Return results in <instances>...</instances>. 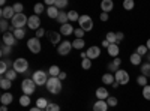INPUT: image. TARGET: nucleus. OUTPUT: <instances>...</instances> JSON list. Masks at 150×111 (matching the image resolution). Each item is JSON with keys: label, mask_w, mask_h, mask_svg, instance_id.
<instances>
[{"label": "nucleus", "mask_w": 150, "mask_h": 111, "mask_svg": "<svg viewBox=\"0 0 150 111\" xmlns=\"http://www.w3.org/2000/svg\"><path fill=\"white\" fill-rule=\"evenodd\" d=\"M47 90L53 95H57L62 92V81L57 78V77H51L47 83Z\"/></svg>", "instance_id": "1"}, {"label": "nucleus", "mask_w": 150, "mask_h": 111, "mask_svg": "<svg viewBox=\"0 0 150 111\" xmlns=\"http://www.w3.org/2000/svg\"><path fill=\"white\" fill-rule=\"evenodd\" d=\"M21 90H23V95H27V96L33 95L35 90H36V84H35V81H33L32 78L23 80V83H21Z\"/></svg>", "instance_id": "2"}, {"label": "nucleus", "mask_w": 150, "mask_h": 111, "mask_svg": "<svg viewBox=\"0 0 150 111\" xmlns=\"http://www.w3.org/2000/svg\"><path fill=\"white\" fill-rule=\"evenodd\" d=\"M32 80L35 81V84L36 86H47V83H48V72H45V71H36L35 74H33V77H32Z\"/></svg>", "instance_id": "3"}, {"label": "nucleus", "mask_w": 150, "mask_h": 111, "mask_svg": "<svg viewBox=\"0 0 150 111\" xmlns=\"http://www.w3.org/2000/svg\"><path fill=\"white\" fill-rule=\"evenodd\" d=\"M27 21L29 18L24 15V14H17L11 21V26L14 29H24V26H27Z\"/></svg>", "instance_id": "4"}, {"label": "nucleus", "mask_w": 150, "mask_h": 111, "mask_svg": "<svg viewBox=\"0 0 150 111\" xmlns=\"http://www.w3.org/2000/svg\"><path fill=\"white\" fill-rule=\"evenodd\" d=\"M12 69H14L17 74H26L27 69H29V62L26 59H17L14 60V66H12Z\"/></svg>", "instance_id": "5"}, {"label": "nucleus", "mask_w": 150, "mask_h": 111, "mask_svg": "<svg viewBox=\"0 0 150 111\" xmlns=\"http://www.w3.org/2000/svg\"><path fill=\"white\" fill-rule=\"evenodd\" d=\"M78 24H80V29H83L84 32H90L93 29V21L89 15H81L78 20Z\"/></svg>", "instance_id": "6"}, {"label": "nucleus", "mask_w": 150, "mask_h": 111, "mask_svg": "<svg viewBox=\"0 0 150 111\" xmlns=\"http://www.w3.org/2000/svg\"><path fill=\"white\" fill-rule=\"evenodd\" d=\"M114 78H116V83L125 86V84L129 83V74L125 71V69H119V71L114 74Z\"/></svg>", "instance_id": "7"}, {"label": "nucleus", "mask_w": 150, "mask_h": 111, "mask_svg": "<svg viewBox=\"0 0 150 111\" xmlns=\"http://www.w3.org/2000/svg\"><path fill=\"white\" fill-rule=\"evenodd\" d=\"M27 48H29V51L33 53V54L41 53V41L38 38H30L27 41Z\"/></svg>", "instance_id": "8"}, {"label": "nucleus", "mask_w": 150, "mask_h": 111, "mask_svg": "<svg viewBox=\"0 0 150 111\" xmlns=\"http://www.w3.org/2000/svg\"><path fill=\"white\" fill-rule=\"evenodd\" d=\"M0 15H2V20H11L12 21V18H14L17 14L14 11V6H5V8H2Z\"/></svg>", "instance_id": "9"}, {"label": "nucleus", "mask_w": 150, "mask_h": 111, "mask_svg": "<svg viewBox=\"0 0 150 111\" xmlns=\"http://www.w3.org/2000/svg\"><path fill=\"white\" fill-rule=\"evenodd\" d=\"M72 42H69V41H63L59 47H57V53L60 54V56H66V54H69V51L72 50Z\"/></svg>", "instance_id": "10"}, {"label": "nucleus", "mask_w": 150, "mask_h": 111, "mask_svg": "<svg viewBox=\"0 0 150 111\" xmlns=\"http://www.w3.org/2000/svg\"><path fill=\"white\" fill-rule=\"evenodd\" d=\"M27 26L32 29V30H39L41 27V20H39V17L38 15H32V17H29V21H27Z\"/></svg>", "instance_id": "11"}, {"label": "nucleus", "mask_w": 150, "mask_h": 111, "mask_svg": "<svg viewBox=\"0 0 150 111\" xmlns=\"http://www.w3.org/2000/svg\"><path fill=\"white\" fill-rule=\"evenodd\" d=\"M86 54H87V59H90V60H93V59H98L99 56H101V48L99 47H90L89 50L86 51Z\"/></svg>", "instance_id": "12"}, {"label": "nucleus", "mask_w": 150, "mask_h": 111, "mask_svg": "<svg viewBox=\"0 0 150 111\" xmlns=\"http://www.w3.org/2000/svg\"><path fill=\"white\" fill-rule=\"evenodd\" d=\"M15 41H17V38L14 36V33H12V32H6V33H3V44H5V45L12 47V45L15 44Z\"/></svg>", "instance_id": "13"}, {"label": "nucleus", "mask_w": 150, "mask_h": 111, "mask_svg": "<svg viewBox=\"0 0 150 111\" xmlns=\"http://www.w3.org/2000/svg\"><path fill=\"white\" fill-rule=\"evenodd\" d=\"M47 38L53 45H57V44L60 45L62 44L60 42V33H57V32H47Z\"/></svg>", "instance_id": "14"}, {"label": "nucleus", "mask_w": 150, "mask_h": 111, "mask_svg": "<svg viewBox=\"0 0 150 111\" xmlns=\"http://www.w3.org/2000/svg\"><path fill=\"white\" fill-rule=\"evenodd\" d=\"M96 98H98V101H107L110 98V93L105 87H98L96 89Z\"/></svg>", "instance_id": "15"}, {"label": "nucleus", "mask_w": 150, "mask_h": 111, "mask_svg": "<svg viewBox=\"0 0 150 111\" xmlns=\"http://www.w3.org/2000/svg\"><path fill=\"white\" fill-rule=\"evenodd\" d=\"M74 27H72V24H63V26L60 27V35H63V36H71L74 33Z\"/></svg>", "instance_id": "16"}, {"label": "nucleus", "mask_w": 150, "mask_h": 111, "mask_svg": "<svg viewBox=\"0 0 150 111\" xmlns=\"http://www.w3.org/2000/svg\"><path fill=\"white\" fill-rule=\"evenodd\" d=\"M107 110H108L107 101H96L93 104V111H107Z\"/></svg>", "instance_id": "17"}, {"label": "nucleus", "mask_w": 150, "mask_h": 111, "mask_svg": "<svg viewBox=\"0 0 150 111\" xmlns=\"http://www.w3.org/2000/svg\"><path fill=\"white\" fill-rule=\"evenodd\" d=\"M112 8H114V3H112V0H102V3H101V9L102 12H108L112 11Z\"/></svg>", "instance_id": "18"}, {"label": "nucleus", "mask_w": 150, "mask_h": 111, "mask_svg": "<svg viewBox=\"0 0 150 111\" xmlns=\"http://www.w3.org/2000/svg\"><path fill=\"white\" fill-rule=\"evenodd\" d=\"M119 51H120V48H119V45L117 44H111L110 47H108V54L111 56V57H119Z\"/></svg>", "instance_id": "19"}, {"label": "nucleus", "mask_w": 150, "mask_h": 111, "mask_svg": "<svg viewBox=\"0 0 150 111\" xmlns=\"http://www.w3.org/2000/svg\"><path fill=\"white\" fill-rule=\"evenodd\" d=\"M59 14H60V11H59L56 6H50V8H47V15H48L50 18H56V20H57Z\"/></svg>", "instance_id": "20"}, {"label": "nucleus", "mask_w": 150, "mask_h": 111, "mask_svg": "<svg viewBox=\"0 0 150 111\" xmlns=\"http://www.w3.org/2000/svg\"><path fill=\"white\" fill-rule=\"evenodd\" d=\"M12 101H14V96H12L11 93H3L2 98H0V102H2V105H9Z\"/></svg>", "instance_id": "21"}, {"label": "nucleus", "mask_w": 150, "mask_h": 111, "mask_svg": "<svg viewBox=\"0 0 150 111\" xmlns=\"http://www.w3.org/2000/svg\"><path fill=\"white\" fill-rule=\"evenodd\" d=\"M102 83L107 86V84H114L116 83V78H114V75H112V74H104L102 75Z\"/></svg>", "instance_id": "22"}, {"label": "nucleus", "mask_w": 150, "mask_h": 111, "mask_svg": "<svg viewBox=\"0 0 150 111\" xmlns=\"http://www.w3.org/2000/svg\"><path fill=\"white\" fill-rule=\"evenodd\" d=\"M57 21L63 26V24H68L69 23V18H68V12H60L59 17H57Z\"/></svg>", "instance_id": "23"}, {"label": "nucleus", "mask_w": 150, "mask_h": 111, "mask_svg": "<svg viewBox=\"0 0 150 111\" xmlns=\"http://www.w3.org/2000/svg\"><path fill=\"white\" fill-rule=\"evenodd\" d=\"M129 60H131V63H132V65H135V66H138V65H141V56H140V54H137V53L131 54Z\"/></svg>", "instance_id": "24"}, {"label": "nucleus", "mask_w": 150, "mask_h": 111, "mask_svg": "<svg viewBox=\"0 0 150 111\" xmlns=\"http://www.w3.org/2000/svg\"><path fill=\"white\" fill-rule=\"evenodd\" d=\"M48 104H50V102L45 99V98H39V99L36 101V107H38V108H41V110H47Z\"/></svg>", "instance_id": "25"}, {"label": "nucleus", "mask_w": 150, "mask_h": 111, "mask_svg": "<svg viewBox=\"0 0 150 111\" xmlns=\"http://www.w3.org/2000/svg\"><path fill=\"white\" fill-rule=\"evenodd\" d=\"M60 72H62L60 68L56 66V65H53L51 68L48 69V74H50V75H51V77H57V78H59V75H60Z\"/></svg>", "instance_id": "26"}, {"label": "nucleus", "mask_w": 150, "mask_h": 111, "mask_svg": "<svg viewBox=\"0 0 150 111\" xmlns=\"http://www.w3.org/2000/svg\"><path fill=\"white\" fill-rule=\"evenodd\" d=\"M105 39L110 42V44H117V35L114 32H108L107 36H105Z\"/></svg>", "instance_id": "27"}, {"label": "nucleus", "mask_w": 150, "mask_h": 111, "mask_svg": "<svg viewBox=\"0 0 150 111\" xmlns=\"http://www.w3.org/2000/svg\"><path fill=\"white\" fill-rule=\"evenodd\" d=\"M11 83H12L11 80H8V78H5V77H3L2 80H0V87L5 89V90H9V89H11V86H12Z\"/></svg>", "instance_id": "28"}, {"label": "nucleus", "mask_w": 150, "mask_h": 111, "mask_svg": "<svg viewBox=\"0 0 150 111\" xmlns=\"http://www.w3.org/2000/svg\"><path fill=\"white\" fill-rule=\"evenodd\" d=\"M141 75L144 77H150V63H143L141 65Z\"/></svg>", "instance_id": "29"}, {"label": "nucleus", "mask_w": 150, "mask_h": 111, "mask_svg": "<svg viewBox=\"0 0 150 111\" xmlns=\"http://www.w3.org/2000/svg\"><path fill=\"white\" fill-rule=\"evenodd\" d=\"M33 11H35V15L39 17V15L42 14V12L45 11V6H44L42 3H36V5H35V8H33Z\"/></svg>", "instance_id": "30"}, {"label": "nucleus", "mask_w": 150, "mask_h": 111, "mask_svg": "<svg viewBox=\"0 0 150 111\" xmlns=\"http://www.w3.org/2000/svg\"><path fill=\"white\" fill-rule=\"evenodd\" d=\"M9 29H11V24H9L8 20H2V21H0V30H2L3 33H6Z\"/></svg>", "instance_id": "31"}, {"label": "nucleus", "mask_w": 150, "mask_h": 111, "mask_svg": "<svg viewBox=\"0 0 150 111\" xmlns=\"http://www.w3.org/2000/svg\"><path fill=\"white\" fill-rule=\"evenodd\" d=\"M20 104H21L23 107H29V105H30V96H27V95L20 96Z\"/></svg>", "instance_id": "32"}, {"label": "nucleus", "mask_w": 150, "mask_h": 111, "mask_svg": "<svg viewBox=\"0 0 150 111\" xmlns=\"http://www.w3.org/2000/svg\"><path fill=\"white\" fill-rule=\"evenodd\" d=\"M68 18H69V21H78L80 20V15H78L77 11H69L68 12Z\"/></svg>", "instance_id": "33"}, {"label": "nucleus", "mask_w": 150, "mask_h": 111, "mask_svg": "<svg viewBox=\"0 0 150 111\" xmlns=\"http://www.w3.org/2000/svg\"><path fill=\"white\" fill-rule=\"evenodd\" d=\"M84 45H86L84 39H75V41L72 42V47L77 48V50H81V48H84Z\"/></svg>", "instance_id": "34"}, {"label": "nucleus", "mask_w": 150, "mask_h": 111, "mask_svg": "<svg viewBox=\"0 0 150 111\" xmlns=\"http://www.w3.org/2000/svg\"><path fill=\"white\" fill-rule=\"evenodd\" d=\"M137 54H140L141 57L143 56H147V53H149V48L146 47V45H140L138 48H137V51H135Z\"/></svg>", "instance_id": "35"}, {"label": "nucleus", "mask_w": 150, "mask_h": 111, "mask_svg": "<svg viewBox=\"0 0 150 111\" xmlns=\"http://www.w3.org/2000/svg\"><path fill=\"white\" fill-rule=\"evenodd\" d=\"M14 36L17 39H23L24 36H26V30H24V29H15L14 30Z\"/></svg>", "instance_id": "36"}, {"label": "nucleus", "mask_w": 150, "mask_h": 111, "mask_svg": "<svg viewBox=\"0 0 150 111\" xmlns=\"http://www.w3.org/2000/svg\"><path fill=\"white\" fill-rule=\"evenodd\" d=\"M5 78H8V80H11V81H14V80L17 78V72H15L14 69H9V71L5 74Z\"/></svg>", "instance_id": "37"}, {"label": "nucleus", "mask_w": 150, "mask_h": 111, "mask_svg": "<svg viewBox=\"0 0 150 111\" xmlns=\"http://www.w3.org/2000/svg\"><path fill=\"white\" fill-rule=\"evenodd\" d=\"M11 47H8V45H2V50H0V54H2V57H6V56H9L11 54Z\"/></svg>", "instance_id": "38"}, {"label": "nucleus", "mask_w": 150, "mask_h": 111, "mask_svg": "<svg viewBox=\"0 0 150 111\" xmlns=\"http://www.w3.org/2000/svg\"><path fill=\"white\" fill-rule=\"evenodd\" d=\"M134 6H135L134 0H125V2H123V8L126 9V11H131V9H134Z\"/></svg>", "instance_id": "39"}, {"label": "nucleus", "mask_w": 150, "mask_h": 111, "mask_svg": "<svg viewBox=\"0 0 150 111\" xmlns=\"http://www.w3.org/2000/svg\"><path fill=\"white\" fill-rule=\"evenodd\" d=\"M107 69H108L110 72H114V74H116V72L119 71V66H117V65H116V63H114V62H112V60H111L110 63L107 65Z\"/></svg>", "instance_id": "40"}, {"label": "nucleus", "mask_w": 150, "mask_h": 111, "mask_svg": "<svg viewBox=\"0 0 150 111\" xmlns=\"http://www.w3.org/2000/svg\"><path fill=\"white\" fill-rule=\"evenodd\" d=\"M90 66H92V60H90V59L81 60V68H83V69H90Z\"/></svg>", "instance_id": "41"}, {"label": "nucleus", "mask_w": 150, "mask_h": 111, "mask_svg": "<svg viewBox=\"0 0 150 111\" xmlns=\"http://www.w3.org/2000/svg\"><path fill=\"white\" fill-rule=\"evenodd\" d=\"M57 9H62V8H66L68 6V0H56V5H54Z\"/></svg>", "instance_id": "42"}, {"label": "nucleus", "mask_w": 150, "mask_h": 111, "mask_svg": "<svg viewBox=\"0 0 150 111\" xmlns=\"http://www.w3.org/2000/svg\"><path fill=\"white\" fill-rule=\"evenodd\" d=\"M143 96H144V99L150 101V86L147 84L146 87H143Z\"/></svg>", "instance_id": "43"}, {"label": "nucleus", "mask_w": 150, "mask_h": 111, "mask_svg": "<svg viewBox=\"0 0 150 111\" xmlns=\"http://www.w3.org/2000/svg\"><path fill=\"white\" fill-rule=\"evenodd\" d=\"M137 84H140V86H143V87H146V86H147V77L140 75L138 78H137Z\"/></svg>", "instance_id": "44"}, {"label": "nucleus", "mask_w": 150, "mask_h": 111, "mask_svg": "<svg viewBox=\"0 0 150 111\" xmlns=\"http://www.w3.org/2000/svg\"><path fill=\"white\" fill-rule=\"evenodd\" d=\"M107 104H108V107H116V105H117V98L110 96L108 99H107Z\"/></svg>", "instance_id": "45"}, {"label": "nucleus", "mask_w": 150, "mask_h": 111, "mask_svg": "<svg viewBox=\"0 0 150 111\" xmlns=\"http://www.w3.org/2000/svg\"><path fill=\"white\" fill-rule=\"evenodd\" d=\"M74 35L77 36V39H83V36H84V30L83 29H75V32H74Z\"/></svg>", "instance_id": "46"}, {"label": "nucleus", "mask_w": 150, "mask_h": 111, "mask_svg": "<svg viewBox=\"0 0 150 111\" xmlns=\"http://www.w3.org/2000/svg\"><path fill=\"white\" fill-rule=\"evenodd\" d=\"M23 9H24V6H23L21 3H15V5H14V11H15V14H23Z\"/></svg>", "instance_id": "47"}, {"label": "nucleus", "mask_w": 150, "mask_h": 111, "mask_svg": "<svg viewBox=\"0 0 150 111\" xmlns=\"http://www.w3.org/2000/svg\"><path fill=\"white\" fill-rule=\"evenodd\" d=\"M47 111H60V107L57 104H48Z\"/></svg>", "instance_id": "48"}, {"label": "nucleus", "mask_w": 150, "mask_h": 111, "mask_svg": "<svg viewBox=\"0 0 150 111\" xmlns=\"http://www.w3.org/2000/svg\"><path fill=\"white\" fill-rule=\"evenodd\" d=\"M44 35H45V30H44V29H39V30H36V38H38V39L44 38Z\"/></svg>", "instance_id": "49"}, {"label": "nucleus", "mask_w": 150, "mask_h": 111, "mask_svg": "<svg viewBox=\"0 0 150 111\" xmlns=\"http://www.w3.org/2000/svg\"><path fill=\"white\" fill-rule=\"evenodd\" d=\"M99 18H101V21H108V14H107V12H102Z\"/></svg>", "instance_id": "50"}, {"label": "nucleus", "mask_w": 150, "mask_h": 111, "mask_svg": "<svg viewBox=\"0 0 150 111\" xmlns=\"http://www.w3.org/2000/svg\"><path fill=\"white\" fill-rule=\"evenodd\" d=\"M45 5L50 8V6H54L56 5V0H45Z\"/></svg>", "instance_id": "51"}, {"label": "nucleus", "mask_w": 150, "mask_h": 111, "mask_svg": "<svg viewBox=\"0 0 150 111\" xmlns=\"http://www.w3.org/2000/svg\"><path fill=\"white\" fill-rule=\"evenodd\" d=\"M116 35H117V44H119L120 41H123V33H122V32H117Z\"/></svg>", "instance_id": "52"}, {"label": "nucleus", "mask_w": 150, "mask_h": 111, "mask_svg": "<svg viewBox=\"0 0 150 111\" xmlns=\"http://www.w3.org/2000/svg\"><path fill=\"white\" fill-rule=\"evenodd\" d=\"M65 78H66V74H65V72H60V75H59V80H60V81H63Z\"/></svg>", "instance_id": "53"}, {"label": "nucleus", "mask_w": 150, "mask_h": 111, "mask_svg": "<svg viewBox=\"0 0 150 111\" xmlns=\"http://www.w3.org/2000/svg\"><path fill=\"white\" fill-rule=\"evenodd\" d=\"M110 45H111V44H110L107 39H104V41H102V47H104V48H108Z\"/></svg>", "instance_id": "54"}, {"label": "nucleus", "mask_w": 150, "mask_h": 111, "mask_svg": "<svg viewBox=\"0 0 150 111\" xmlns=\"http://www.w3.org/2000/svg\"><path fill=\"white\" fill-rule=\"evenodd\" d=\"M112 62H114V63H116L117 66H120V65H122V60H120L119 57H116V59H114V60H112Z\"/></svg>", "instance_id": "55"}, {"label": "nucleus", "mask_w": 150, "mask_h": 111, "mask_svg": "<svg viewBox=\"0 0 150 111\" xmlns=\"http://www.w3.org/2000/svg\"><path fill=\"white\" fill-rule=\"evenodd\" d=\"M29 111H42V110H41V108H38V107H35V108H30Z\"/></svg>", "instance_id": "56"}, {"label": "nucleus", "mask_w": 150, "mask_h": 111, "mask_svg": "<svg viewBox=\"0 0 150 111\" xmlns=\"http://www.w3.org/2000/svg\"><path fill=\"white\" fill-rule=\"evenodd\" d=\"M0 111H8V107H6V105H2V108H0Z\"/></svg>", "instance_id": "57"}, {"label": "nucleus", "mask_w": 150, "mask_h": 111, "mask_svg": "<svg viewBox=\"0 0 150 111\" xmlns=\"http://www.w3.org/2000/svg\"><path fill=\"white\" fill-rule=\"evenodd\" d=\"M146 59H147V63H150V51L147 53V56H146Z\"/></svg>", "instance_id": "58"}, {"label": "nucleus", "mask_w": 150, "mask_h": 111, "mask_svg": "<svg viewBox=\"0 0 150 111\" xmlns=\"http://www.w3.org/2000/svg\"><path fill=\"white\" fill-rule=\"evenodd\" d=\"M146 47H147V48H149V51H150V39H149V41H147V44H146Z\"/></svg>", "instance_id": "59"}]
</instances>
